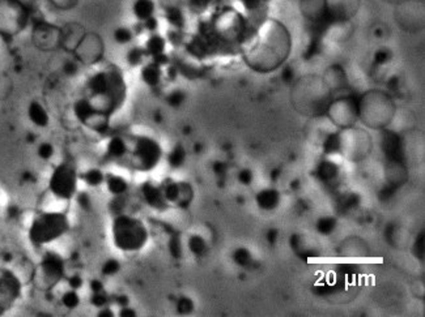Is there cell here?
Instances as JSON below:
<instances>
[{"label":"cell","instance_id":"obj_12","mask_svg":"<svg viewBox=\"0 0 425 317\" xmlns=\"http://www.w3.org/2000/svg\"><path fill=\"white\" fill-rule=\"evenodd\" d=\"M40 271L47 285H55L65 274V261L58 253L47 252L41 260Z\"/></svg>","mask_w":425,"mask_h":317},{"label":"cell","instance_id":"obj_19","mask_svg":"<svg viewBox=\"0 0 425 317\" xmlns=\"http://www.w3.org/2000/svg\"><path fill=\"white\" fill-rule=\"evenodd\" d=\"M105 185H106L109 193H111L113 196H123L127 189H129V183L123 176L119 175H107L105 178Z\"/></svg>","mask_w":425,"mask_h":317},{"label":"cell","instance_id":"obj_39","mask_svg":"<svg viewBox=\"0 0 425 317\" xmlns=\"http://www.w3.org/2000/svg\"><path fill=\"white\" fill-rule=\"evenodd\" d=\"M107 302H109V298L105 294V291L100 292H92V298H90V303L93 304L97 308H102V307H106Z\"/></svg>","mask_w":425,"mask_h":317},{"label":"cell","instance_id":"obj_45","mask_svg":"<svg viewBox=\"0 0 425 317\" xmlns=\"http://www.w3.org/2000/svg\"><path fill=\"white\" fill-rule=\"evenodd\" d=\"M79 63L80 61L76 59V60H71V61H66L65 64V72L67 73L68 76H73L76 75V72H77V69H79Z\"/></svg>","mask_w":425,"mask_h":317},{"label":"cell","instance_id":"obj_52","mask_svg":"<svg viewBox=\"0 0 425 317\" xmlns=\"http://www.w3.org/2000/svg\"><path fill=\"white\" fill-rule=\"evenodd\" d=\"M117 303L121 304V306H123V307L129 306V298H127L126 295L118 296V298H117Z\"/></svg>","mask_w":425,"mask_h":317},{"label":"cell","instance_id":"obj_27","mask_svg":"<svg viewBox=\"0 0 425 317\" xmlns=\"http://www.w3.org/2000/svg\"><path fill=\"white\" fill-rule=\"evenodd\" d=\"M189 250L191 251V253H194L195 256H203L204 253L207 252V243L200 235H193L189 239Z\"/></svg>","mask_w":425,"mask_h":317},{"label":"cell","instance_id":"obj_7","mask_svg":"<svg viewBox=\"0 0 425 317\" xmlns=\"http://www.w3.org/2000/svg\"><path fill=\"white\" fill-rule=\"evenodd\" d=\"M29 12L18 0H0V34L13 37L28 25Z\"/></svg>","mask_w":425,"mask_h":317},{"label":"cell","instance_id":"obj_42","mask_svg":"<svg viewBox=\"0 0 425 317\" xmlns=\"http://www.w3.org/2000/svg\"><path fill=\"white\" fill-rule=\"evenodd\" d=\"M50 3L58 9L67 11V9H71V8L75 7L76 4L79 3V0H50Z\"/></svg>","mask_w":425,"mask_h":317},{"label":"cell","instance_id":"obj_10","mask_svg":"<svg viewBox=\"0 0 425 317\" xmlns=\"http://www.w3.org/2000/svg\"><path fill=\"white\" fill-rule=\"evenodd\" d=\"M102 51H104V45L100 37L96 34H84L75 49L76 59L84 64L96 63L102 56Z\"/></svg>","mask_w":425,"mask_h":317},{"label":"cell","instance_id":"obj_32","mask_svg":"<svg viewBox=\"0 0 425 317\" xmlns=\"http://www.w3.org/2000/svg\"><path fill=\"white\" fill-rule=\"evenodd\" d=\"M335 226H336V221L331 217L321 218V219L318 221V223H317V228H318V231L321 232V234H325V235H329V234H331V232L334 231Z\"/></svg>","mask_w":425,"mask_h":317},{"label":"cell","instance_id":"obj_29","mask_svg":"<svg viewBox=\"0 0 425 317\" xmlns=\"http://www.w3.org/2000/svg\"><path fill=\"white\" fill-rule=\"evenodd\" d=\"M318 175L319 178H322L323 180L334 179L338 175V167H336V164L331 163V162H323V163L319 164Z\"/></svg>","mask_w":425,"mask_h":317},{"label":"cell","instance_id":"obj_5","mask_svg":"<svg viewBox=\"0 0 425 317\" xmlns=\"http://www.w3.org/2000/svg\"><path fill=\"white\" fill-rule=\"evenodd\" d=\"M393 102L381 92H370L357 102V114L372 128L389 124L393 118Z\"/></svg>","mask_w":425,"mask_h":317},{"label":"cell","instance_id":"obj_13","mask_svg":"<svg viewBox=\"0 0 425 317\" xmlns=\"http://www.w3.org/2000/svg\"><path fill=\"white\" fill-rule=\"evenodd\" d=\"M33 41L41 49L50 50L54 47L61 46L62 30L46 22H40L33 30Z\"/></svg>","mask_w":425,"mask_h":317},{"label":"cell","instance_id":"obj_1","mask_svg":"<svg viewBox=\"0 0 425 317\" xmlns=\"http://www.w3.org/2000/svg\"><path fill=\"white\" fill-rule=\"evenodd\" d=\"M289 49L288 30L276 20H267L259 29L253 47L247 51V64L259 72L274 71L285 60Z\"/></svg>","mask_w":425,"mask_h":317},{"label":"cell","instance_id":"obj_38","mask_svg":"<svg viewBox=\"0 0 425 317\" xmlns=\"http://www.w3.org/2000/svg\"><path fill=\"white\" fill-rule=\"evenodd\" d=\"M177 311L181 315H189L194 311V303L193 300L189 298H181L177 304Z\"/></svg>","mask_w":425,"mask_h":317},{"label":"cell","instance_id":"obj_53","mask_svg":"<svg viewBox=\"0 0 425 317\" xmlns=\"http://www.w3.org/2000/svg\"><path fill=\"white\" fill-rule=\"evenodd\" d=\"M276 235H278V231H276V230H271V231L268 232V242L275 243Z\"/></svg>","mask_w":425,"mask_h":317},{"label":"cell","instance_id":"obj_4","mask_svg":"<svg viewBox=\"0 0 425 317\" xmlns=\"http://www.w3.org/2000/svg\"><path fill=\"white\" fill-rule=\"evenodd\" d=\"M70 230V221L61 211H43L32 222L29 238L37 246H43L61 239Z\"/></svg>","mask_w":425,"mask_h":317},{"label":"cell","instance_id":"obj_23","mask_svg":"<svg viewBox=\"0 0 425 317\" xmlns=\"http://www.w3.org/2000/svg\"><path fill=\"white\" fill-rule=\"evenodd\" d=\"M142 79L146 85L156 86L161 80V69L157 63H150L145 65L142 71Z\"/></svg>","mask_w":425,"mask_h":317},{"label":"cell","instance_id":"obj_48","mask_svg":"<svg viewBox=\"0 0 425 317\" xmlns=\"http://www.w3.org/2000/svg\"><path fill=\"white\" fill-rule=\"evenodd\" d=\"M226 170H228V167H226V164L222 163V162H216V163L213 164V171L217 175H220V176L225 174Z\"/></svg>","mask_w":425,"mask_h":317},{"label":"cell","instance_id":"obj_3","mask_svg":"<svg viewBox=\"0 0 425 317\" xmlns=\"http://www.w3.org/2000/svg\"><path fill=\"white\" fill-rule=\"evenodd\" d=\"M111 238L115 248L122 252H136L148 242V231L138 218L118 214L111 223Z\"/></svg>","mask_w":425,"mask_h":317},{"label":"cell","instance_id":"obj_51","mask_svg":"<svg viewBox=\"0 0 425 317\" xmlns=\"http://www.w3.org/2000/svg\"><path fill=\"white\" fill-rule=\"evenodd\" d=\"M98 316L101 317H111L113 316V311L110 310V308H107V307H102L100 310V315Z\"/></svg>","mask_w":425,"mask_h":317},{"label":"cell","instance_id":"obj_22","mask_svg":"<svg viewBox=\"0 0 425 317\" xmlns=\"http://www.w3.org/2000/svg\"><path fill=\"white\" fill-rule=\"evenodd\" d=\"M134 14L140 21H146L148 18L153 17L154 3L153 0H136L133 5Z\"/></svg>","mask_w":425,"mask_h":317},{"label":"cell","instance_id":"obj_28","mask_svg":"<svg viewBox=\"0 0 425 317\" xmlns=\"http://www.w3.org/2000/svg\"><path fill=\"white\" fill-rule=\"evenodd\" d=\"M62 303H63V306H65L66 308H68V310H75V308H77V307L80 306V303H81L79 292L72 289L66 291L65 294L62 295Z\"/></svg>","mask_w":425,"mask_h":317},{"label":"cell","instance_id":"obj_21","mask_svg":"<svg viewBox=\"0 0 425 317\" xmlns=\"http://www.w3.org/2000/svg\"><path fill=\"white\" fill-rule=\"evenodd\" d=\"M129 152V146L127 143L122 137H111L109 140V143L106 145V153L107 156L113 159H117V158L125 157L126 154Z\"/></svg>","mask_w":425,"mask_h":317},{"label":"cell","instance_id":"obj_15","mask_svg":"<svg viewBox=\"0 0 425 317\" xmlns=\"http://www.w3.org/2000/svg\"><path fill=\"white\" fill-rule=\"evenodd\" d=\"M301 13L307 20L317 24H331L326 16V3L325 0H301L300 1Z\"/></svg>","mask_w":425,"mask_h":317},{"label":"cell","instance_id":"obj_2","mask_svg":"<svg viewBox=\"0 0 425 317\" xmlns=\"http://www.w3.org/2000/svg\"><path fill=\"white\" fill-rule=\"evenodd\" d=\"M89 102L96 112L109 116L123 106L126 98V84L121 71L109 67L90 76L86 82Z\"/></svg>","mask_w":425,"mask_h":317},{"label":"cell","instance_id":"obj_18","mask_svg":"<svg viewBox=\"0 0 425 317\" xmlns=\"http://www.w3.org/2000/svg\"><path fill=\"white\" fill-rule=\"evenodd\" d=\"M82 37H84V33H82L81 28L76 24H71L62 30L61 46H63L67 50L75 51Z\"/></svg>","mask_w":425,"mask_h":317},{"label":"cell","instance_id":"obj_14","mask_svg":"<svg viewBox=\"0 0 425 317\" xmlns=\"http://www.w3.org/2000/svg\"><path fill=\"white\" fill-rule=\"evenodd\" d=\"M397 20L407 29H411L414 24L419 26V22H423L420 0H400L397 8Z\"/></svg>","mask_w":425,"mask_h":317},{"label":"cell","instance_id":"obj_44","mask_svg":"<svg viewBox=\"0 0 425 317\" xmlns=\"http://www.w3.org/2000/svg\"><path fill=\"white\" fill-rule=\"evenodd\" d=\"M238 180L245 185L250 184V183L253 182V172H251L249 168H243V170L239 171Z\"/></svg>","mask_w":425,"mask_h":317},{"label":"cell","instance_id":"obj_46","mask_svg":"<svg viewBox=\"0 0 425 317\" xmlns=\"http://www.w3.org/2000/svg\"><path fill=\"white\" fill-rule=\"evenodd\" d=\"M390 59V51L389 50H379L375 53V63L378 64H385Z\"/></svg>","mask_w":425,"mask_h":317},{"label":"cell","instance_id":"obj_50","mask_svg":"<svg viewBox=\"0 0 425 317\" xmlns=\"http://www.w3.org/2000/svg\"><path fill=\"white\" fill-rule=\"evenodd\" d=\"M282 77H283V80H284V81L289 82L290 80L293 79V71H292V69H290V68H286L285 71L283 72Z\"/></svg>","mask_w":425,"mask_h":317},{"label":"cell","instance_id":"obj_9","mask_svg":"<svg viewBox=\"0 0 425 317\" xmlns=\"http://www.w3.org/2000/svg\"><path fill=\"white\" fill-rule=\"evenodd\" d=\"M327 111L334 123L348 128L352 127L358 116L357 101L354 98H342L330 104Z\"/></svg>","mask_w":425,"mask_h":317},{"label":"cell","instance_id":"obj_6","mask_svg":"<svg viewBox=\"0 0 425 317\" xmlns=\"http://www.w3.org/2000/svg\"><path fill=\"white\" fill-rule=\"evenodd\" d=\"M79 174L72 164L63 162L54 168L49 180V189L57 200L70 201L77 195Z\"/></svg>","mask_w":425,"mask_h":317},{"label":"cell","instance_id":"obj_43","mask_svg":"<svg viewBox=\"0 0 425 317\" xmlns=\"http://www.w3.org/2000/svg\"><path fill=\"white\" fill-rule=\"evenodd\" d=\"M68 286H70V289L79 291L82 286H84V279H82V277H80L79 274L71 275V277L68 278Z\"/></svg>","mask_w":425,"mask_h":317},{"label":"cell","instance_id":"obj_25","mask_svg":"<svg viewBox=\"0 0 425 317\" xmlns=\"http://www.w3.org/2000/svg\"><path fill=\"white\" fill-rule=\"evenodd\" d=\"M165 50V40L160 36H152L149 40L146 41L145 45V53H150L154 57L158 55H162Z\"/></svg>","mask_w":425,"mask_h":317},{"label":"cell","instance_id":"obj_16","mask_svg":"<svg viewBox=\"0 0 425 317\" xmlns=\"http://www.w3.org/2000/svg\"><path fill=\"white\" fill-rule=\"evenodd\" d=\"M142 193H143L145 203L149 207L154 208V209H164L166 207V200H165L164 192L160 187L146 183L142 188Z\"/></svg>","mask_w":425,"mask_h":317},{"label":"cell","instance_id":"obj_26","mask_svg":"<svg viewBox=\"0 0 425 317\" xmlns=\"http://www.w3.org/2000/svg\"><path fill=\"white\" fill-rule=\"evenodd\" d=\"M186 160V150L183 149L181 145H177L174 149L169 153L168 156V163L172 166L173 168L181 167Z\"/></svg>","mask_w":425,"mask_h":317},{"label":"cell","instance_id":"obj_37","mask_svg":"<svg viewBox=\"0 0 425 317\" xmlns=\"http://www.w3.org/2000/svg\"><path fill=\"white\" fill-rule=\"evenodd\" d=\"M37 153H38V156H40L41 159H50L51 157L54 156V153H55V149H54L53 144L50 143H42L40 146H38V150H37Z\"/></svg>","mask_w":425,"mask_h":317},{"label":"cell","instance_id":"obj_33","mask_svg":"<svg viewBox=\"0 0 425 317\" xmlns=\"http://www.w3.org/2000/svg\"><path fill=\"white\" fill-rule=\"evenodd\" d=\"M133 38L134 34L129 28H118L114 32V40L119 45H126V43L131 42Z\"/></svg>","mask_w":425,"mask_h":317},{"label":"cell","instance_id":"obj_30","mask_svg":"<svg viewBox=\"0 0 425 317\" xmlns=\"http://www.w3.org/2000/svg\"><path fill=\"white\" fill-rule=\"evenodd\" d=\"M251 255L250 252L247 250H245V248H238V250L234 251V253H233V260H234V263H236L237 265H239V266H246V265H249L251 263Z\"/></svg>","mask_w":425,"mask_h":317},{"label":"cell","instance_id":"obj_11","mask_svg":"<svg viewBox=\"0 0 425 317\" xmlns=\"http://www.w3.org/2000/svg\"><path fill=\"white\" fill-rule=\"evenodd\" d=\"M326 16L330 22H346L357 13L360 0H325Z\"/></svg>","mask_w":425,"mask_h":317},{"label":"cell","instance_id":"obj_47","mask_svg":"<svg viewBox=\"0 0 425 317\" xmlns=\"http://www.w3.org/2000/svg\"><path fill=\"white\" fill-rule=\"evenodd\" d=\"M89 289L92 292L104 291V283H102L100 279H93V281H90Z\"/></svg>","mask_w":425,"mask_h":317},{"label":"cell","instance_id":"obj_40","mask_svg":"<svg viewBox=\"0 0 425 317\" xmlns=\"http://www.w3.org/2000/svg\"><path fill=\"white\" fill-rule=\"evenodd\" d=\"M185 100H186V96H185V93L181 92V90H175V92H172L168 97L169 105H170V106H173V107L181 106V105L185 102Z\"/></svg>","mask_w":425,"mask_h":317},{"label":"cell","instance_id":"obj_17","mask_svg":"<svg viewBox=\"0 0 425 317\" xmlns=\"http://www.w3.org/2000/svg\"><path fill=\"white\" fill-rule=\"evenodd\" d=\"M28 118L38 128H45L50 123V116L46 107L38 101H33L28 107Z\"/></svg>","mask_w":425,"mask_h":317},{"label":"cell","instance_id":"obj_49","mask_svg":"<svg viewBox=\"0 0 425 317\" xmlns=\"http://www.w3.org/2000/svg\"><path fill=\"white\" fill-rule=\"evenodd\" d=\"M119 315H121L122 317H134L135 316V311L131 310L129 306H126L119 311Z\"/></svg>","mask_w":425,"mask_h":317},{"label":"cell","instance_id":"obj_34","mask_svg":"<svg viewBox=\"0 0 425 317\" xmlns=\"http://www.w3.org/2000/svg\"><path fill=\"white\" fill-rule=\"evenodd\" d=\"M169 251L172 253L174 259H179L182 256V243L178 234H173L170 240H169Z\"/></svg>","mask_w":425,"mask_h":317},{"label":"cell","instance_id":"obj_41","mask_svg":"<svg viewBox=\"0 0 425 317\" xmlns=\"http://www.w3.org/2000/svg\"><path fill=\"white\" fill-rule=\"evenodd\" d=\"M76 203L81 208L82 211H90L92 209V201H90L89 195L86 192H77L76 195Z\"/></svg>","mask_w":425,"mask_h":317},{"label":"cell","instance_id":"obj_36","mask_svg":"<svg viewBox=\"0 0 425 317\" xmlns=\"http://www.w3.org/2000/svg\"><path fill=\"white\" fill-rule=\"evenodd\" d=\"M166 12H168V20L170 22H172L173 25L175 26H182L183 25V14L181 13V11H179L178 8L174 7V8H168L166 9Z\"/></svg>","mask_w":425,"mask_h":317},{"label":"cell","instance_id":"obj_31","mask_svg":"<svg viewBox=\"0 0 425 317\" xmlns=\"http://www.w3.org/2000/svg\"><path fill=\"white\" fill-rule=\"evenodd\" d=\"M119 270H121V263H119L118 260H114V259L106 260L104 263V265L101 266V271H102V274L106 275V277L115 275Z\"/></svg>","mask_w":425,"mask_h":317},{"label":"cell","instance_id":"obj_20","mask_svg":"<svg viewBox=\"0 0 425 317\" xmlns=\"http://www.w3.org/2000/svg\"><path fill=\"white\" fill-rule=\"evenodd\" d=\"M257 203L263 211H272L280 203V195L275 189H265L258 193Z\"/></svg>","mask_w":425,"mask_h":317},{"label":"cell","instance_id":"obj_8","mask_svg":"<svg viewBox=\"0 0 425 317\" xmlns=\"http://www.w3.org/2000/svg\"><path fill=\"white\" fill-rule=\"evenodd\" d=\"M133 157V164L136 170L150 171L160 163L162 149L156 140L146 136H140L134 144Z\"/></svg>","mask_w":425,"mask_h":317},{"label":"cell","instance_id":"obj_35","mask_svg":"<svg viewBox=\"0 0 425 317\" xmlns=\"http://www.w3.org/2000/svg\"><path fill=\"white\" fill-rule=\"evenodd\" d=\"M144 55H145V50H142L139 47H134L131 50L127 53V61H129L131 65H138L140 64L144 59Z\"/></svg>","mask_w":425,"mask_h":317},{"label":"cell","instance_id":"obj_24","mask_svg":"<svg viewBox=\"0 0 425 317\" xmlns=\"http://www.w3.org/2000/svg\"><path fill=\"white\" fill-rule=\"evenodd\" d=\"M105 178H106V175L101 171L100 168H89V170H86L81 175L82 180L89 187H93V188H97V187L105 184Z\"/></svg>","mask_w":425,"mask_h":317}]
</instances>
